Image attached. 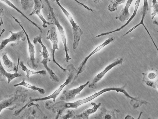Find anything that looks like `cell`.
I'll return each instance as SVG.
<instances>
[{
    "mask_svg": "<svg viewBox=\"0 0 158 119\" xmlns=\"http://www.w3.org/2000/svg\"><path fill=\"white\" fill-rule=\"evenodd\" d=\"M21 86H23L26 87L31 89L33 90H37L41 94H44L45 92V91L44 89L36 87L34 86H31L30 84L26 83L24 79H23L22 81L21 82L14 85V86L15 87Z\"/></svg>",
    "mask_w": 158,
    "mask_h": 119,
    "instance_id": "603a6c76",
    "label": "cell"
},
{
    "mask_svg": "<svg viewBox=\"0 0 158 119\" xmlns=\"http://www.w3.org/2000/svg\"><path fill=\"white\" fill-rule=\"evenodd\" d=\"M19 58H18L17 68L15 72L13 73H7L3 67L2 66L1 62L0 65V77H6L8 80V83H9L11 81L15 78L17 77H20L22 76L21 74L17 72L18 71V67L19 63Z\"/></svg>",
    "mask_w": 158,
    "mask_h": 119,
    "instance_id": "e0dca14e",
    "label": "cell"
},
{
    "mask_svg": "<svg viewBox=\"0 0 158 119\" xmlns=\"http://www.w3.org/2000/svg\"><path fill=\"white\" fill-rule=\"evenodd\" d=\"M126 84L121 87H113L106 88L103 89L97 92H95L93 95L84 99L77 100L73 103H66L64 101L59 102L56 104L55 106L60 110L62 111L68 108H74L77 109L81 105L85 104L91 101L104 93L110 91H115L117 93L120 92L123 94L127 97L131 99L130 103L134 104L139 102L140 99L139 97H133L130 96L125 90Z\"/></svg>",
    "mask_w": 158,
    "mask_h": 119,
    "instance_id": "6da1fadb",
    "label": "cell"
},
{
    "mask_svg": "<svg viewBox=\"0 0 158 119\" xmlns=\"http://www.w3.org/2000/svg\"><path fill=\"white\" fill-rule=\"evenodd\" d=\"M9 31L11 33V36L9 38L1 41L0 45V50L3 49L9 43L13 42L11 45L15 46L19 44L21 40L24 41L26 38L23 29L16 33H14L10 30Z\"/></svg>",
    "mask_w": 158,
    "mask_h": 119,
    "instance_id": "8992f818",
    "label": "cell"
},
{
    "mask_svg": "<svg viewBox=\"0 0 158 119\" xmlns=\"http://www.w3.org/2000/svg\"><path fill=\"white\" fill-rule=\"evenodd\" d=\"M125 119H134L132 117L130 116L129 115H127L125 118Z\"/></svg>",
    "mask_w": 158,
    "mask_h": 119,
    "instance_id": "4dcf8cb0",
    "label": "cell"
},
{
    "mask_svg": "<svg viewBox=\"0 0 158 119\" xmlns=\"http://www.w3.org/2000/svg\"><path fill=\"white\" fill-rule=\"evenodd\" d=\"M47 5L48 14L47 16V19L49 20L51 24L55 25L57 27L61 40L64 45V50L65 52V60L67 62L72 59L69 57L68 53V50L67 48V41L65 36L64 28L60 24L56 15L54 11L53 8L52 7L48 0H45Z\"/></svg>",
    "mask_w": 158,
    "mask_h": 119,
    "instance_id": "7a4b0ae2",
    "label": "cell"
},
{
    "mask_svg": "<svg viewBox=\"0 0 158 119\" xmlns=\"http://www.w3.org/2000/svg\"><path fill=\"white\" fill-rule=\"evenodd\" d=\"M152 5L151 6L152 8V11L151 14L152 19L153 20L155 16L158 15V2L156 0H152Z\"/></svg>",
    "mask_w": 158,
    "mask_h": 119,
    "instance_id": "d4e9b609",
    "label": "cell"
},
{
    "mask_svg": "<svg viewBox=\"0 0 158 119\" xmlns=\"http://www.w3.org/2000/svg\"><path fill=\"white\" fill-rule=\"evenodd\" d=\"M143 81L148 86L154 88V85L158 80V72L155 69L152 68L146 73H142Z\"/></svg>",
    "mask_w": 158,
    "mask_h": 119,
    "instance_id": "4fadbf2b",
    "label": "cell"
},
{
    "mask_svg": "<svg viewBox=\"0 0 158 119\" xmlns=\"http://www.w3.org/2000/svg\"><path fill=\"white\" fill-rule=\"evenodd\" d=\"M123 58L117 59L107 66L102 71L94 77L92 81L89 84V87L91 88L96 89L97 83L109 71L117 65L122 64L123 63Z\"/></svg>",
    "mask_w": 158,
    "mask_h": 119,
    "instance_id": "52a82bcc",
    "label": "cell"
},
{
    "mask_svg": "<svg viewBox=\"0 0 158 119\" xmlns=\"http://www.w3.org/2000/svg\"><path fill=\"white\" fill-rule=\"evenodd\" d=\"M1 1L6 4L8 6L12 7L15 9L18 12H19L25 19L31 22L34 26H35L42 33V30L41 28L37 24L31 20L30 19L27 17L25 14H24L15 5H14L12 2L9 0H0Z\"/></svg>",
    "mask_w": 158,
    "mask_h": 119,
    "instance_id": "d6986e66",
    "label": "cell"
},
{
    "mask_svg": "<svg viewBox=\"0 0 158 119\" xmlns=\"http://www.w3.org/2000/svg\"><path fill=\"white\" fill-rule=\"evenodd\" d=\"M93 0L94 3H98L100 2L101 1H102L103 0Z\"/></svg>",
    "mask_w": 158,
    "mask_h": 119,
    "instance_id": "f546056e",
    "label": "cell"
},
{
    "mask_svg": "<svg viewBox=\"0 0 158 119\" xmlns=\"http://www.w3.org/2000/svg\"><path fill=\"white\" fill-rule=\"evenodd\" d=\"M20 65L21 69L26 73V76L28 78H29L30 75L34 74L46 75V71L44 69L37 71H32L28 69L22 61L20 62Z\"/></svg>",
    "mask_w": 158,
    "mask_h": 119,
    "instance_id": "7402d4cb",
    "label": "cell"
},
{
    "mask_svg": "<svg viewBox=\"0 0 158 119\" xmlns=\"http://www.w3.org/2000/svg\"><path fill=\"white\" fill-rule=\"evenodd\" d=\"M50 61V58L47 59H43V60L41 62V63L42 64L44 68L47 70L48 73L49 74L51 78L53 81L56 82H59V81L58 78L56 75V74L53 72L52 70L49 68L47 65L48 62Z\"/></svg>",
    "mask_w": 158,
    "mask_h": 119,
    "instance_id": "44dd1931",
    "label": "cell"
},
{
    "mask_svg": "<svg viewBox=\"0 0 158 119\" xmlns=\"http://www.w3.org/2000/svg\"><path fill=\"white\" fill-rule=\"evenodd\" d=\"M2 57L3 65L8 71H16L17 67L8 58L6 52L2 53Z\"/></svg>",
    "mask_w": 158,
    "mask_h": 119,
    "instance_id": "ac0fdd59",
    "label": "cell"
},
{
    "mask_svg": "<svg viewBox=\"0 0 158 119\" xmlns=\"http://www.w3.org/2000/svg\"><path fill=\"white\" fill-rule=\"evenodd\" d=\"M120 111L118 109H114L111 110H107L105 107L100 109L98 112L94 116V119H117L118 117V114Z\"/></svg>",
    "mask_w": 158,
    "mask_h": 119,
    "instance_id": "30bf717a",
    "label": "cell"
},
{
    "mask_svg": "<svg viewBox=\"0 0 158 119\" xmlns=\"http://www.w3.org/2000/svg\"><path fill=\"white\" fill-rule=\"evenodd\" d=\"M126 0H110L108 7V10L110 12L117 11L118 6L125 2Z\"/></svg>",
    "mask_w": 158,
    "mask_h": 119,
    "instance_id": "cb8c5ba5",
    "label": "cell"
},
{
    "mask_svg": "<svg viewBox=\"0 0 158 119\" xmlns=\"http://www.w3.org/2000/svg\"><path fill=\"white\" fill-rule=\"evenodd\" d=\"M157 32H158V31H157Z\"/></svg>",
    "mask_w": 158,
    "mask_h": 119,
    "instance_id": "1f68e13d",
    "label": "cell"
},
{
    "mask_svg": "<svg viewBox=\"0 0 158 119\" xmlns=\"http://www.w3.org/2000/svg\"><path fill=\"white\" fill-rule=\"evenodd\" d=\"M114 38L111 37L106 40L103 43L97 47L95 49L92 51L89 55L87 56L80 64L78 68V71L76 75V77L77 78L79 74L82 73L85 69V64L89 58L92 55L98 52L103 47L113 41Z\"/></svg>",
    "mask_w": 158,
    "mask_h": 119,
    "instance_id": "9c48e42d",
    "label": "cell"
},
{
    "mask_svg": "<svg viewBox=\"0 0 158 119\" xmlns=\"http://www.w3.org/2000/svg\"><path fill=\"white\" fill-rule=\"evenodd\" d=\"M75 112L72 110H69L68 111V113L64 117V118H69L70 117H74Z\"/></svg>",
    "mask_w": 158,
    "mask_h": 119,
    "instance_id": "4316f807",
    "label": "cell"
},
{
    "mask_svg": "<svg viewBox=\"0 0 158 119\" xmlns=\"http://www.w3.org/2000/svg\"><path fill=\"white\" fill-rule=\"evenodd\" d=\"M141 1V0H136L135 4L134 9L133 13L132 14V15H131V16L129 19H128L127 22L124 24L120 28H118L114 30L108 32H107L105 33H102L101 34L98 35L96 36V37L97 38L99 37L102 36L109 35L110 34L114 32H116L119 31L122 29L124 28L127 25H128L130 23V22L133 20V19H134V18L136 15L137 11L139 8V7L140 3Z\"/></svg>",
    "mask_w": 158,
    "mask_h": 119,
    "instance_id": "5bb4252c",
    "label": "cell"
},
{
    "mask_svg": "<svg viewBox=\"0 0 158 119\" xmlns=\"http://www.w3.org/2000/svg\"><path fill=\"white\" fill-rule=\"evenodd\" d=\"M34 7L32 12L29 14V16L34 14L36 15L43 22L42 26L44 28L47 27L48 25H50L51 24L47 21L41 13V10L44 7V4L41 0H33Z\"/></svg>",
    "mask_w": 158,
    "mask_h": 119,
    "instance_id": "7c38bea8",
    "label": "cell"
},
{
    "mask_svg": "<svg viewBox=\"0 0 158 119\" xmlns=\"http://www.w3.org/2000/svg\"><path fill=\"white\" fill-rule=\"evenodd\" d=\"M91 105L93 106L92 108L86 109L83 112L79 115H76L74 118L83 119H88L89 115L94 113L97 111L98 109L101 106V103L99 102L98 104H96L95 102H92L91 103Z\"/></svg>",
    "mask_w": 158,
    "mask_h": 119,
    "instance_id": "2e32d148",
    "label": "cell"
},
{
    "mask_svg": "<svg viewBox=\"0 0 158 119\" xmlns=\"http://www.w3.org/2000/svg\"><path fill=\"white\" fill-rule=\"evenodd\" d=\"M68 71V75L65 82L51 95L43 98L33 99H31L30 102L38 101L47 100L51 99H53V101L55 102L56 99L63 88L66 85L72 82L73 83L77 78L76 75L78 72L77 71L75 68L73 64H71L67 66Z\"/></svg>",
    "mask_w": 158,
    "mask_h": 119,
    "instance_id": "3957f363",
    "label": "cell"
},
{
    "mask_svg": "<svg viewBox=\"0 0 158 119\" xmlns=\"http://www.w3.org/2000/svg\"><path fill=\"white\" fill-rule=\"evenodd\" d=\"M134 0H127L125 6L123 8L120 13L115 17V18L118 19L122 23L128 20L131 17L129 12V8Z\"/></svg>",
    "mask_w": 158,
    "mask_h": 119,
    "instance_id": "9a60e30c",
    "label": "cell"
},
{
    "mask_svg": "<svg viewBox=\"0 0 158 119\" xmlns=\"http://www.w3.org/2000/svg\"><path fill=\"white\" fill-rule=\"evenodd\" d=\"M153 88L158 90V80L155 83Z\"/></svg>",
    "mask_w": 158,
    "mask_h": 119,
    "instance_id": "f1b7e54d",
    "label": "cell"
},
{
    "mask_svg": "<svg viewBox=\"0 0 158 119\" xmlns=\"http://www.w3.org/2000/svg\"><path fill=\"white\" fill-rule=\"evenodd\" d=\"M51 0L52 2H56L71 24L73 35V50L76 49L79 45L81 37L83 33V31L79 26L74 21L69 13L61 5L59 2L60 0Z\"/></svg>",
    "mask_w": 158,
    "mask_h": 119,
    "instance_id": "277c9868",
    "label": "cell"
},
{
    "mask_svg": "<svg viewBox=\"0 0 158 119\" xmlns=\"http://www.w3.org/2000/svg\"><path fill=\"white\" fill-rule=\"evenodd\" d=\"M89 83V81H87L85 84L80 85L77 88L64 90L60 96V99L66 102L69 101L74 99L76 95L80 94V92Z\"/></svg>",
    "mask_w": 158,
    "mask_h": 119,
    "instance_id": "8fae6325",
    "label": "cell"
},
{
    "mask_svg": "<svg viewBox=\"0 0 158 119\" xmlns=\"http://www.w3.org/2000/svg\"><path fill=\"white\" fill-rule=\"evenodd\" d=\"M33 0H20L23 9L27 11L33 6Z\"/></svg>",
    "mask_w": 158,
    "mask_h": 119,
    "instance_id": "484cf974",
    "label": "cell"
},
{
    "mask_svg": "<svg viewBox=\"0 0 158 119\" xmlns=\"http://www.w3.org/2000/svg\"><path fill=\"white\" fill-rule=\"evenodd\" d=\"M77 3H78L80 5L82 6L83 7H84L87 10H89V7L87 6L86 5H85L83 3L81 2H79L78 0H74Z\"/></svg>",
    "mask_w": 158,
    "mask_h": 119,
    "instance_id": "83f0119b",
    "label": "cell"
},
{
    "mask_svg": "<svg viewBox=\"0 0 158 119\" xmlns=\"http://www.w3.org/2000/svg\"><path fill=\"white\" fill-rule=\"evenodd\" d=\"M46 39L50 40L52 44V61L56 64L64 72L66 71V69L63 68L55 60V53L56 50H58V38L57 35L56 29L52 27L48 30L47 33Z\"/></svg>",
    "mask_w": 158,
    "mask_h": 119,
    "instance_id": "5b68a950",
    "label": "cell"
},
{
    "mask_svg": "<svg viewBox=\"0 0 158 119\" xmlns=\"http://www.w3.org/2000/svg\"><path fill=\"white\" fill-rule=\"evenodd\" d=\"M12 17L15 20L19 25L25 33L26 37V38L28 44V49L29 54L30 57L28 60L27 64L31 68H36V65L35 64V51L34 45L32 44L30 41L29 36L27 32L25 31L24 27L21 24L20 22L18 20L15 18L13 16L11 15Z\"/></svg>",
    "mask_w": 158,
    "mask_h": 119,
    "instance_id": "ba28073f",
    "label": "cell"
},
{
    "mask_svg": "<svg viewBox=\"0 0 158 119\" xmlns=\"http://www.w3.org/2000/svg\"><path fill=\"white\" fill-rule=\"evenodd\" d=\"M41 39L42 37L41 35L36 36L34 38L33 42L34 44L38 42L41 45L42 48L41 55L43 57V59H47L49 58V53L46 46L43 43Z\"/></svg>",
    "mask_w": 158,
    "mask_h": 119,
    "instance_id": "ffe728a7",
    "label": "cell"
}]
</instances>
